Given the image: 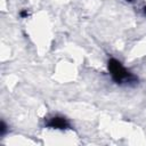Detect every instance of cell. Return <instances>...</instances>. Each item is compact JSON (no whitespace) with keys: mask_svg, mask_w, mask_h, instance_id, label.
I'll list each match as a JSON object with an SVG mask.
<instances>
[{"mask_svg":"<svg viewBox=\"0 0 146 146\" xmlns=\"http://www.w3.org/2000/svg\"><path fill=\"white\" fill-rule=\"evenodd\" d=\"M19 15H21V17H27L29 11H27V10H22V11L19 13Z\"/></svg>","mask_w":146,"mask_h":146,"instance_id":"obj_4","label":"cell"},{"mask_svg":"<svg viewBox=\"0 0 146 146\" xmlns=\"http://www.w3.org/2000/svg\"><path fill=\"white\" fill-rule=\"evenodd\" d=\"M144 14H145V15H146V6H145V7H144Z\"/></svg>","mask_w":146,"mask_h":146,"instance_id":"obj_5","label":"cell"},{"mask_svg":"<svg viewBox=\"0 0 146 146\" xmlns=\"http://www.w3.org/2000/svg\"><path fill=\"white\" fill-rule=\"evenodd\" d=\"M107 66H108V71H110V73H111V75H112V79H113L116 83L121 84V83H123V82L130 83V82L137 81V78H136L135 75H132L130 72H128V71L122 66V64H121L119 60H116L115 58L108 59Z\"/></svg>","mask_w":146,"mask_h":146,"instance_id":"obj_1","label":"cell"},{"mask_svg":"<svg viewBox=\"0 0 146 146\" xmlns=\"http://www.w3.org/2000/svg\"><path fill=\"white\" fill-rule=\"evenodd\" d=\"M6 132H7V125H6V123L2 121L1 124H0V136H5Z\"/></svg>","mask_w":146,"mask_h":146,"instance_id":"obj_3","label":"cell"},{"mask_svg":"<svg viewBox=\"0 0 146 146\" xmlns=\"http://www.w3.org/2000/svg\"><path fill=\"white\" fill-rule=\"evenodd\" d=\"M47 127L49 128H52V129H60V130H64V129H67L70 127V123L68 121L63 117V116H54L51 117L48 122H47Z\"/></svg>","mask_w":146,"mask_h":146,"instance_id":"obj_2","label":"cell"},{"mask_svg":"<svg viewBox=\"0 0 146 146\" xmlns=\"http://www.w3.org/2000/svg\"><path fill=\"white\" fill-rule=\"evenodd\" d=\"M127 1H132V0H127Z\"/></svg>","mask_w":146,"mask_h":146,"instance_id":"obj_6","label":"cell"}]
</instances>
